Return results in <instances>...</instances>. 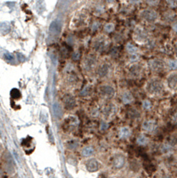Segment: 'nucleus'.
<instances>
[{"label": "nucleus", "mask_w": 177, "mask_h": 178, "mask_svg": "<svg viewBox=\"0 0 177 178\" xmlns=\"http://www.w3.org/2000/svg\"><path fill=\"white\" fill-rule=\"evenodd\" d=\"M142 17L148 22H155L159 18V15L154 10H144L142 13Z\"/></svg>", "instance_id": "nucleus-11"}, {"label": "nucleus", "mask_w": 177, "mask_h": 178, "mask_svg": "<svg viewBox=\"0 0 177 178\" xmlns=\"http://www.w3.org/2000/svg\"><path fill=\"white\" fill-rule=\"evenodd\" d=\"M159 151L163 155H170L174 151V146L170 143H163L159 146Z\"/></svg>", "instance_id": "nucleus-18"}, {"label": "nucleus", "mask_w": 177, "mask_h": 178, "mask_svg": "<svg viewBox=\"0 0 177 178\" xmlns=\"http://www.w3.org/2000/svg\"><path fill=\"white\" fill-rule=\"evenodd\" d=\"M114 29H115V26L111 22H109V23L105 24V26H104V31H105V32L107 33L112 32L113 31H114Z\"/></svg>", "instance_id": "nucleus-29"}, {"label": "nucleus", "mask_w": 177, "mask_h": 178, "mask_svg": "<svg viewBox=\"0 0 177 178\" xmlns=\"http://www.w3.org/2000/svg\"><path fill=\"white\" fill-rule=\"evenodd\" d=\"M97 56L95 53H89L87 54L83 61V68L86 72H92L93 70H96L98 66V60Z\"/></svg>", "instance_id": "nucleus-2"}, {"label": "nucleus", "mask_w": 177, "mask_h": 178, "mask_svg": "<svg viewBox=\"0 0 177 178\" xmlns=\"http://www.w3.org/2000/svg\"><path fill=\"white\" fill-rule=\"evenodd\" d=\"M175 54L177 55V41L176 43L175 44Z\"/></svg>", "instance_id": "nucleus-35"}, {"label": "nucleus", "mask_w": 177, "mask_h": 178, "mask_svg": "<svg viewBox=\"0 0 177 178\" xmlns=\"http://www.w3.org/2000/svg\"><path fill=\"white\" fill-rule=\"evenodd\" d=\"M126 164V157L122 154H117L113 157L112 165L117 169L122 168Z\"/></svg>", "instance_id": "nucleus-14"}, {"label": "nucleus", "mask_w": 177, "mask_h": 178, "mask_svg": "<svg viewBox=\"0 0 177 178\" xmlns=\"http://www.w3.org/2000/svg\"><path fill=\"white\" fill-rule=\"evenodd\" d=\"M157 127H158L157 121L155 119H152V118L145 119L142 123V130H143V133H146V134L153 133L156 130Z\"/></svg>", "instance_id": "nucleus-8"}, {"label": "nucleus", "mask_w": 177, "mask_h": 178, "mask_svg": "<svg viewBox=\"0 0 177 178\" xmlns=\"http://www.w3.org/2000/svg\"><path fill=\"white\" fill-rule=\"evenodd\" d=\"M79 146V143L78 141H76V140H70L66 144V147L69 150H74L78 149Z\"/></svg>", "instance_id": "nucleus-25"}, {"label": "nucleus", "mask_w": 177, "mask_h": 178, "mask_svg": "<svg viewBox=\"0 0 177 178\" xmlns=\"http://www.w3.org/2000/svg\"><path fill=\"white\" fill-rule=\"evenodd\" d=\"M173 30H174V31H175V32H177V23L175 24V25H174V26H173Z\"/></svg>", "instance_id": "nucleus-34"}, {"label": "nucleus", "mask_w": 177, "mask_h": 178, "mask_svg": "<svg viewBox=\"0 0 177 178\" xmlns=\"http://www.w3.org/2000/svg\"><path fill=\"white\" fill-rule=\"evenodd\" d=\"M109 127H110V125H109L108 121H107L106 119H103V120H101V123H100L99 129L101 130V132H105V131H107V130L109 129Z\"/></svg>", "instance_id": "nucleus-28"}, {"label": "nucleus", "mask_w": 177, "mask_h": 178, "mask_svg": "<svg viewBox=\"0 0 177 178\" xmlns=\"http://www.w3.org/2000/svg\"><path fill=\"white\" fill-rule=\"evenodd\" d=\"M80 53H79V51H75V52H73V53H72V55H71V58L73 59V60H76V61H78V60H79L80 59Z\"/></svg>", "instance_id": "nucleus-31"}, {"label": "nucleus", "mask_w": 177, "mask_h": 178, "mask_svg": "<svg viewBox=\"0 0 177 178\" xmlns=\"http://www.w3.org/2000/svg\"><path fill=\"white\" fill-rule=\"evenodd\" d=\"M142 72H143L142 66L139 64H136V63H133V65L129 69V74L133 78H138V77H140L141 74H142Z\"/></svg>", "instance_id": "nucleus-17"}, {"label": "nucleus", "mask_w": 177, "mask_h": 178, "mask_svg": "<svg viewBox=\"0 0 177 178\" xmlns=\"http://www.w3.org/2000/svg\"><path fill=\"white\" fill-rule=\"evenodd\" d=\"M166 87L172 91V92H177V70L170 72L166 79Z\"/></svg>", "instance_id": "nucleus-7"}, {"label": "nucleus", "mask_w": 177, "mask_h": 178, "mask_svg": "<svg viewBox=\"0 0 177 178\" xmlns=\"http://www.w3.org/2000/svg\"><path fill=\"white\" fill-rule=\"evenodd\" d=\"M109 39L106 36L100 35L96 37L93 42V48L95 53H102L109 47Z\"/></svg>", "instance_id": "nucleus-3"}, {"label": "nucleus", "mask_w": 177, "mask_h": 178, "mask_svg": "<svg viewBox=\"0 0 177 178\" xmlns=\"http://www.w3.org/2000/svg\"><path fill=\"white\" fill-rule=\"evenodd\" d=\"M85 167L88 172H91V173L96 172L100 168V162L95 159H90L85 163Z\"/></svg>", "instance_id": "nucleus-15"}, {"label": "nucleus", "mask_w": 177, "mask_h": 178, "mask_svg": "<svg viewBox=\"0 0 177 178\" xmlns=\"http://www.w3.org/2000/svg\"><path fill=\"white\" fill-rule=\"evenodd\" d=\"M63 104L67 110H73L77 106V100L71 95H67L63 97Z\"/></svg>", "instance_id": "nucleus-12"}, {"label": "nucleus", "mask_w": 177, "mask_h": 178, "mask_svg": "<svg viewBox=\"0 0 177 178\" xmlns=\"http://www.w3.org/2000/svg\"><path fill=\"white\" fill-rule=\"evenodd\" d=\"M139 54H133V55H130L129 56V61L132 63H136L138 61H139Z\"/></svg>", "instance_id": "nucleus-30"}, {"label": "nucleus", "mask_w": 177, "mask_h": 178, "mask_svg": "<svg viewBox=\"0 0 177 178\" xmlns=\"http://www.w3.org/2000/svg\"><path fill=\"white\" fill-rule=\"evenodd\" d=\"M126 50L129 53V55H133V54H139V48L132 42H128L126 45Z\"/></svg>", "instance_id": "nucleus-22"}, {"label": "nucleus", "mask_w": 177, "mask_h": 178, "mask_svg": "<svg viewBox=\"0 0 177 178\" xmlns=\"http://www.w3.org/2000/svg\"><path fill=\"white\" fill-rule=\"evenodd\" d=\"M5 58L6 59V60H13L14 59V56L12 55V54H10V53H5Z\"/></svg>", "instance_id": "nucleus-33"}, {"label": "nucleus", "mask_w": 177, "mask_h": 178, "mask_svg": "<svg viewBox=\"0 0 177 178\" xmlns=\"http://www.w3.org/2000/svg\"><path fill=\"white\" fill-rule=\"evenodd\" d=\"M120 99L121 102L124 104H130L134 102V96L132 95L131 92H129L128 90H124L121 95H120Z\"/></svg>", "instance_id": "nucleus-19"}, {"label": "nucleus", "mask_w": 177, "mask_h": 178, "mask_svg": "<svg viewBox=\"0 0 177 178\" xmlns=\"http://www.w3.org/2000/svg\"><path fill=\"white\" fill-rule=\"evenodd\" d=\"M79 118L76 116L70 115L69 117H66L63 120V129L65 131H74L79 127Z\"/></svg>", "instance_id": "nucleus-4"}, {"label": "nucleus", "mask_w": 177, "mask_h": 178, "mask_svg": "<svg viewBox=\"0 0 177 178\" xmlns=\"http://www.w3.org/2000/svg\"><path fill=\"white\" fill-rule=\"evenodd\" d=\"M149 67L150 68L152 71L159 72L166 68V63L159 58H155L149 62Z\"/></svg>", "instance_id": "nucleus-9"}, {"label": "nucleus", "mask_w": 177, "mask_h": 178, "mask_svg": "<svg viewBox=\"0 0 177 178\" xmlns=\"http://www.w3.org/2000/svg\"><path fill=\"white\" fill-rule=\"evenodd\" d=\"M134 38L137 43H141V44H146L149 40L148 34L145 32L144 30L140 28L135 30L134 33Z\"/></svg>", "instance_id": "nucleus-10"}, {"label": "nucleus", "mask_w": 177, "mask_h": 178, "mask_svg": "<svg viewBox=\"0 0 177 178\" xmlns=\"http://www.w3.org/2000/svg\"><path fill=\"white\" fill-rule=\"evenodd\" d=\"M132 134V131H131V128L127 127V126H124V127H121L119 129H118V137L119 139H122V140H127L130 138Z\"/></svg>", "instance_id": "nucleus-16"}, {"label": "nucleus", "mask_w": 177, "mask_h": 178, "mask_svg": "<svg viewBox=\"0 0 177 178\" xmlns=\"http://www.w3.org/2000/svg\"><path fill=\"white\" fill-rule=\"evenodd\" d=\"M166 67L172 71L177 70V60L176 59H169L166 62Z\"/></svg>", "instance_id": "nucleus-24"}, {"label": "nucleus", "mask_w": 177, "mask_h": 178, "mask_svg": "<svg viewBox=\"0 0 177 178\" xmlns=\"http://www.w3.org/2000/svg\"><path fill=\"white\" fill-rule=\"evenodd\" d=\"M138 178H145V177H143V176H140V177H138Z\"/></svg>", "instance_id": "nucleus-37"}, {"label": "nucleus", "mask_w": 177, "mask_h": 178, "mask_svg": "<svg viewBox=\"0 0 177 178\" xmlns=\"http://www.w3.org/2000/svg\"><path fill=\"white\" fill-rule=\"evenodd\" d=\"M111 65L109 63H101V64H98L96 68V74L98 78L103 79L108 78L111 75Z\"/></svg>", "instance_id": "nucleus-6"}, {"label": "nucleus", "mask_w": 177, "mask_h": 178, "mask_svg": "<svg viewBox=\"0 0 177 178\" xmlns=\"http://www.w3.org/2000/svg\"><path fill=\"white\" fill-rule=\"evenodd\" d=\"M92 93H93V86L91 84H87L82 88V90L79 93V95L81 97L86 98L91 96Z\"/></svg>", "instance_id": "nucleus-21"}, {"label": "nucleus", "mask_w": 177, "mask_h": 178, "mask_svg": "<svg viewBox=\"0 0 177 178\" xmlns=\"http://www.w3.org/2000/svg\"><path fill=\"white\" fill-rule=\"evenodd\" d=\"M116 112V106L113 103H107L102 108V114L104 118H111Z\"/></svg>", "instance_id": "nucleus-13"}, {"label": "nucleus", "mask_w": 177, "mask_h": 178, "mask_svg": "<svg viewBox=\"0 0 177 178\" xmlns=\"http://www.w3.org/2000/svg\"><path fill=\"white\" fill-rule=\"evenodd\" d=\"M165 90V85L159 78L150 79L145 85V91L150 96H159Z\"/></svg>", "instance_id": "nucleus-1"}, {"label": "nucleus", "mask_w": 177, "mask_h": 178, "mask_svg": "<svg viewBox=\"0 0 177 178\" xmlns=\"http://www.w3.org/2000/svg\"><path fill=\"white\" fill-rule=\"evenodd\" d=\"M81 155L85 158H90L92 157L95 153V150L92 145L85 146L82 150H81Z\"/></svg>", "instance_id": "nucleus-20"}, {"label": "nucleus", "mask_w": 177, "mask_h": 178, "mask_svg": "<svg viewBox=\"0 0 177 178\" xmlns=\"http://www.w3.org/2000/svg\"><path fill=\"white\" fill-rule=\"evenodd\" d=\"M152 107V104H151V102L148 99H145L142 102V108L143 111H150Z\"/></svg>", "instance_id": "nucleus-26"}, {"label": "nucleus", "mask_w": 177, "mask_h": 178, "mask_svg": "<svg viewBox=\"0 0 177 178\" xmlns=\"http://www.w3.org/2000/svg\"><path fill=\"white\" fill-rule=\"evenodd\" d=\"M171 122H172V124H174V125H177V112H175V113L172 116V118H171Z\"/></svg>", "instance_id": "nucleus-32"}, {"label": "nucleus", "mask_w": 177, "mask_h": 178, "mask_svg": "<svg viewBox=\"0 0 177 178\" xmlns=\"http://www.w3.org/2000/svg\"><path fill=\"white\" fill-rule=\"evenodd\" d=\"M149 142H150L149 138L143 134H141L136 137V144L139 146H146L149 144Z\"/></svg>", "instance_id": "nucleus-23"}, {"label": "nucleus", "mask_w": 177, "mask_h": 178, "mask_svg": "<svg viewBox=\"0 0 177 178\" xmlns=\"http://www.w3.org/2000/svg\"><path fill=\"white\" fill-rule=\"evenodd\" d=\"M161 178H173L172 176H168V175H164Z\"/></svg>", "instance_id": "nucleus-36"}, {"label": "nucleus", "mask_w": 177, "mask_h": 178, "mask_svg": "<svg viewBox=\"0 0 177 178\" xmlns=\"http://www.w3.org/2000/svg\"><path fill=\"white\" fill-rule=\"evenodd\" d=\"M99 92L102 97L106 99H111L116 95V89L111 84H102L99 86Z\"/></svg>", "instance_id": "nucleus-5"}, {"label": "nucleus", "mask_w": 177, "mask_h": 178, "mask_svg": "<svg viewBox=\"0 0 177 178\" xmlns=\"http://www.w3.org/2000/svg\"><path fill=\"white\" fill-rule=\"evenodd\" d=\"M53 112L56 115V117L58 118H61V116L63 115V112H62V109H61V105L56 102L54 105H53Z\"/></svg>", "instance_id": "nucleus-27"}]
</instances>
